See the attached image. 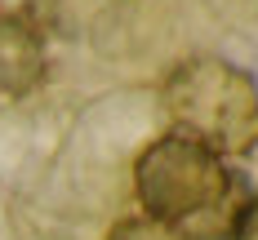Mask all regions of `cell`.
I'll return each instance as SVG.
<instances>
[{
  "mask_svg": "<svg viewBox=\"0 0 258 240\" xmlns=\"http://www.w3.org/2000/svg\"><path fill=\"white\" fill-rule=\"evenodd\" d=\"M134 196L147 218L196 240H214L236 213V174L209 147L182 133H160L134 160Z\"/></svg>",
  "mask_w": 258,
  "mask_h": 240,
  "instance_id": "1",
  "label": "cell"
},
{
  "mask_svg": "<svg viewBox=\"0 0 258 240\" xmlns=\"http://www.w3.org/2000/svg\"><path fill=\"white\" fill-rule=\"evenodd\" d=\"M160 107L174 133L214 156L240 160L258 151V80L227 58H182L160 85Z\"/></svg>",
  "mask_w": 258,
  "mask_h": 240,
  "instance_id": "2",
  "label": "cell"
},
{
  "mask_svg": "<svg viewBox=\"0 0 258 240\" xmlns=\"http://www.w3.org/2000/svg\"><path fill=\"white\" fill-rule=\"evenodd\" d=\"M49 71V45L40 23L23 9H0V94L27 98Z\"/></svg>",
  "mask_w": 258,
  "mask_h": 240,
  "instance_id": "3",
  "label": "cell"
},
{
  "mask_svg": "<svg viewBox=\"0 0 258 240\" xmlns=\"http://www.w3.org/2000/svg\"><path fill=\"white\" fill-rule=\"evenodd\" d=\"M107 240H196V236H187L178 227H165V222H156L147 213H134V218H120L107 231Z\"/></svg>",
  "mask_w": 258,
  "mask_h": 240,
  "instance_id": "4",
  "label": "cell"
},
{
  "mask_svg": "<svg viewBox=\"0 0 258 240\" xmlns=\"http://www.w3.org/2000/svg\"><path fill=\"white\" fill-rule=\"evenodd\" d=\"M227 240H258V196H249L227 222Z\"/></svg>",
  "mask_w": 258,
  "mask_h": 240,
  "instance_id": "5",
  "label": "cell"
}]
</instances>
